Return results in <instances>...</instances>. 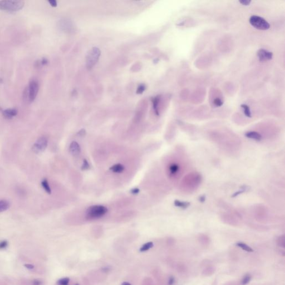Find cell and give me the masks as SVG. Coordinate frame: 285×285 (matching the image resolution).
Returning <instances> with one entry per match:
<instances>
[{"mask_svg": "<svg viewBox=\"0 0 285 285\" xmlns=\"http://www.w3.org/2000/svg\"><path fill=\"white\" fill-rule=\"evenodd\" d=\"M245 136L248 138L254 139L257 141H260L262 139V135L260 133L254 131L246 132L245 134Z\"/></svg>", "mask_w": 285, "mask_h": 285, "instance_id": "9c48e42d", "label": "cell"}, {"mask_svg": "<svg viewBox=\"0 0 285 285\" xmlns=\"http://www.w3.org/2000/svg\"><path fill=\"white\" fill-rule=\"evenodd\" d=\"M174 282V278L173 277H171L169 280V285H173Z\"/></svg>", "mask_w": 285, "mask_h": 285, "instance_id": "f1b7e54d", "label": "cell"}, {"mask_svg": "<svg viewBox=\"0 0 285 285\" xmlns=\"http://www.w3.org/2000/svg\"><path fill=\"white\" fill-rule=\"evenodd\" d=\"M174 204L177 207L185 209L190 206L191 203L188 202H182L179 200H175L174 202Z\"/></svg>", "mask_w": 285, "mask_h": 285, "instance_id": "8fae6325", "label": "cell"}, {"mask_svg": "<svg viewBox=\"0 0 285 285\" xmlns=\"http://www.w3.org/2000/svg\"><path fill=\"white\" fill-rule=\"evenodd\" d=\"M8 245V242L6 241H2L0 242V250L5 249Z\"/></svg>", "mask_w": 285, "mask_h": 285, "instance_id": "603a6c76", "label": "cell"}, {"mask_svg": "<svg viewBox=\"0 0 285 285\" xmlns=\"http://www.w3.org/2000/svg\"><path fill=\"white\" fill-rule=\"evenodd\" d=\"M124 166L121 164H116L110 168V170L114 173H121L124 171Z\"/></svg>", "mask_w": 285, "mask_h": 285, "instance_id": "30bf717a", "label": "cell"}, {"mask_svg": "<svg viewBox=\"0 0 285 285\" xmlns=\"http://www.w3.org/2000/svg\"><path fill=\"white\" fill-rule=\"evenodd\" d=\"M90 168V165L88 163V161L86 159H84V161H83V164H82V169L83 170V171H85V170H87V169H89Z\"/></svg>", "mask_w": 285, "mask_h": 285, "instance_id": "d6986e66", "label": "cell"}, {"mask_svg": "<svg viewBox=\"0 0 285 285\" xmlns=\"http://www.w3.org/2000/svg\"><path fill=\"white\" fill-rule=\"evenodd\" d=\"M18 114V111L16 109L10 108L7 109L2 112L3 116L7 119H11L12 118L16 116Z\"/></svg>", "mask_w": 285, "mask_h": 285, "instance_id": "52a82bcc", "label": "cell"}, {"mask_svg": "<svg viewBox=\"0 0 285 285\" xmlns=\"http://www.w3.org/2000/svg\"><path fill=\"white\" fill-rule=\"evenodd\" d=\"M25 2L23 1L3 0L0 1V10L7 12H16L23 7Z\"/></svg>", "mask_w": 285, "mask_h": 285, "instance_id": "7a4b0ae2", "label": "cell"}, {"mask_svg": "<svg viewBox=\"0 0 285 285\" xmlns=\"http://www.w3.org/2000/svg\"><path fill=\"white\" fill-rule=\"evenodd\" d=\"M251 277L249 275H246L242 280V285H246L251 280Z\"/></svg>", "mask_w": 285, "mask_h": 285, "instance_id": "ffe728a7", "label": "cell"}, {"mask_svg": "<svg viewBox=\"0 0 285 285\" xmlns=\"http://www.w3.org/2000/svg\"><path fill=\"white\" fill-rule=\"evenodd\" d=\"M24 266L25 267H26L27 268L30 269V270L33 269L34 268V266L33 265H31V264H26V265H24Z\"/></svg>", "mask_w": 285, "mask_h": 285, "instance_id": "f546056e", "label": "cell"}, {"mask_svg": "<svg viewBox=\"0 0 285 285\" xmlns=\"http://www.w3.org/2000/svg\"><path fill=\"white\" fill-rule=\"evenodd\" d=\"M153 247V242H147L146 244H143L142 246V247H140V248L139 250H140V252H145V251H148L149 250H150Z\"/></svg>", "mask_w": 285, "mask_h": 285, "instance_id": "9a60e30c", "label": "cell"}, {"mask_svg": "<svg viewBox=\"0 0 285 285\" xmlns=\"http://www.w3.org/2000/svg\"><path fill=\"white\" fill-rule=\"evenodd\" d=\"M244 188H243V189H241V191H238V192H237L234 193V194H233V195H232V198L236 197H237V196H238V195H240V194H241L243 193L244 192L246 191V188H247V186H244Z\"/></svg>", "mask_w": 285, "mask_h": 285, "instance_id": "44dd1931", "label": "cell"}, {"mask_svg": "<svg viewBox=\"0 0 285 285\" xmlns=\"http://www.w3.org/2000/svg\"><path fill=\"white\" fill-rule=\"evenodd\" d=\"M69 151L71 154L74 155H78L81 151V148L79 144L76 142H72L69 147Z\"/></svg>", "mask_w": 285, "mask_h": 285, "instance_id": "ba28073f", "label": "cell"}, {"mask_svg": "<svg viewBox=\"0 0 285 285\" xmlns=\"http://www.w3.org/2000/svg\"><path fill=\"white\" fill-rule=\"evenodd\" d=\"M139 192H140V190L138 188H132L130 190V193L132 194H135V195L138 194L139 193Z\"/></svg>", "mask_w": 285, "mask_h": 285, "instance_id": "d4e9b609", "label": "cell"}, {"mask_svg": "<svg viewBox=\"0 0 285 285\" xmlns=\"http://www.w3.org/2000/svg\"><path fill=\"white\" fill-rule=\"evenodd\" d=\"M10 207L9 202L6 200L0 201V212H3L7 210Z\"/></svg>", "mask_w": 285, "mask_h": 285, "instance_id": "4fadbf2b", "label": "cell"}, {"mask_svg": "<svg viewBox=\"0 0 285 285\" xmlns=\"http://www.w3.org/2000/svg\"><path fill=\"white\" fill-rule=\"evenodd\" d=\"M205 201V197L204 195H202L199 198V201L203 203Z\"/></svg>", "mask_w": 285, "mask_h": 285, "instance_id": "4dcf8cb0", "label": "cell"}, {"mask_svg": "<svg viewBox=\"0 0 285 285\" xmlns=\"http://www.w3.org/2000/svg\"><path fill=\"white\" fill-rule=\"evenodd\" d=\"M49 2L51 4V6H54V7H55L57 5V3H56V1H54V0H51V1H49Z\"/></svg>", "mask_w": 285, "mask_h": 285, "instance_id": "4316f807", "label": "cell"}, {"mask_svg": "<svg viewBox=\"0 0 285 285\" xmlns=\"http://www.w3.org/2000/svg\"><path fill=\"white\" fill-rule=\"evenodd\" d=\"M237 246L241 247L242 250H244V251H246L247 252H253L254 251L252 248H251L250 247H249L248 245L245 244L244 243L238 242L237 244Z\"/></svg>", "mask_w": 285, "mask_h": 285, "instance_id": "2e32d148", "label": "cell"}, {"mask_svg": "<svg viewBox=\"0 0 285 285\" xmlns=\"http://www.w3.org/2000/svg\"><path fill=\"white\" fill-rule=\"evenodd\" d=\"M257 56L260 61H265L270 60L272 59L273 53L267 51L265 49H260L257 51Z\"/></svg>", "mask_w": 285, "mask_h": 285, "instance_id": "8992f818", "label": "cell"}, {"mask_svg": "<svg viewBox=\"0 0 285 285\" xmlns=\"http://www.w3.org/2000/svg\"><path fill=\"white\" fill-rule=\"evenodd\" d=\"M108 208L101 205H95L90 207L86 212V218L89 219H98L108 212Z\"/></svg>", "mask_w": 285, "mask_h": 285, "instance_id": "3957f363", "label": "cell"}, {"mask_svg": "<svg viewBox=\"0 0 285 285\" xmlns=\"http://www.w3.org/2000/svg\"><path fill=\"white\" fill-rule=\"evenodd\" d=\"M239 2L240 3H241L242 5L244 6H248L251 2V1H249V0H243V1H239Z\"/></svg>", "mask_w": 285, "mask_h": 285, "instance_id": "cb8c5ba5", "label": "cell"}, {"mask_svg": "<svg viewBox=\"0 0 285 285\" xmlns=\"http://www.w3.org/2000/svg\"><path fill=\"white\" fill-rule=\"evenodd\" d=\"M42 282L39 280H35L32 282V285H42Z\"/></svg>", "mask_w": 285, "mask_h": 285, "instance_id": "484cf974", "label": "cell"}, {"mask_svg": "<svg viewBox=\"0 0 285 285\" xmlns=\"http://www.w3.org/2000/svg\"><path fill=\"white\" fill-rule=\"evenodd\" d=\"M122 285H131L130 284L128 283V282H123V283H122Z\"/></svg>", "mask_w": 285, "mask_h": 285, "instance_id": "1f68e13d", "label": "cell"}, {"mask_svg": "<svg viewBox=\"0 0 285 285\" xmlns=\"http://www.w3.org/2000/svg\"><path fill=\"white\" fill-rule=\"evenodd\" d=\"M78 134L80 136H84V135H85L86 132H85V130L84 129H82L80 131H79V132H78Z\"/></svg>", "mask_w": 285, "mask_h": 285, "instance_id": "83f0119b", "label": "cell"}, {"mask_svg": "<svg viewBox=\"0 0 285 285\" xmlns=\"http://www.w3.org/2000/svg\"><path fill=\"white\" fill-rule=\"evenodd\" d=\"M213 103L214 104L215 106H222V105H223V102L222 101V100H221V99H218V98L215 99L214 100Z\"/></svg>", "mask_w": 285, "mask_h": 285, "instance_id": "7402d4cb", "label": "cell"}, {"mask_svg": "<svg viewBox=\"0 0 285 285\" xmlns=\"http://www.w3.org/2000/svg\"><path fill=\"white\" fill-rule=\"evenodd\" d=\"M250 24L256 29L260 30H267L270 27V23L264 18L258 16H252L249 20Z\"/></svg>", "mask_w": 285, "mask_h": 285, "instance_id": "277c9868", "label": "cell"}, {"mask_svg": "<svg viewBox=\"0 0 285 285\" xmlns=\"http://www.w3.org/2000/svg\"><path fill=\"white\" fill-rule=\"evenodd\" d=\"M70 281V279L68 277L62 278L58 281L57 284L58 285H68Z\"/></svg>", "mask_w": 285, "mask_h": 285, "instance_id": "ac0fdd59", "label": "cell"}, {"mask_svg": "<svg viewBox=\"0 0 285 285\" xmlns=\"http://www.w3.org/2000/svg\"><path fill=\"white\" fill-rule=\"evenodd\" d=\"M48 140L45 136H41L35 142L32 147V152L35 154H39L45 151L48 147Z\"/></svg>", "mask_w": 285, "mask_h": 285, "instance_id": "5b68a950", "label": "cell"}, {"mask_svg": "<svg viewBox=\"0 0 285 285\" xmlns=\"http://www.w3.org/2000/svg\"><path fill=\"white\" fill-rule=\"evenodd\" d=\"M41 185L47 193H48L49 194H50L51 193V188H50L49 184L48 183V181L46 179H43L42 181Z\"/></svg>", "mask_w": 285, "mask_h": 285, "instance_id": "7c38bea8", "label": "cell"}, {"mask_svg": "<svg viewBox=\"0 0 285 285\" xmlns=\"http://www.w3.org/2000/svg\"><path fill=\"white\" fill-rule=\"evenodd\" d=\"M241 106L243 109L244 115L247 117H248V118H251L252 117V114H251V112L250 107L248 105H246V104H242Z\"/></svg>", "mask_w": 285, "mask_h": 285, "instance_id": "5bb4252c", "label": "cell"}, {"mask_svg": "<svg viewBox=\"0 0 285 285\" xmlns=\"http://www.w3.org/2000/svg\"><path fill=\"white\" fill-rule=\"evenodd\" d=\"M179 167L177 164H172L169 167V171L172 174H175L179 171Z\"/></svg>", "mask_w": 285, "mask_h": 285, "instance_id": "e0dca14e", "label": "cell"}, {"mask_svg": "<svg viewBox=\"0 0 285 285\" xmlns=\"http://www.w3.org/2000/svg\"><path fill=\"white\" fill-rule=\"evenodd\" d=\"M39 91V82L35 79H32L23 91V99L24 101L29 103L32 102L36 98Z\"/></svg>", "mask_w": 285, "mask_h": 285, "instance_id": "6da1fadb", "label": "cell"}]
</instances>
